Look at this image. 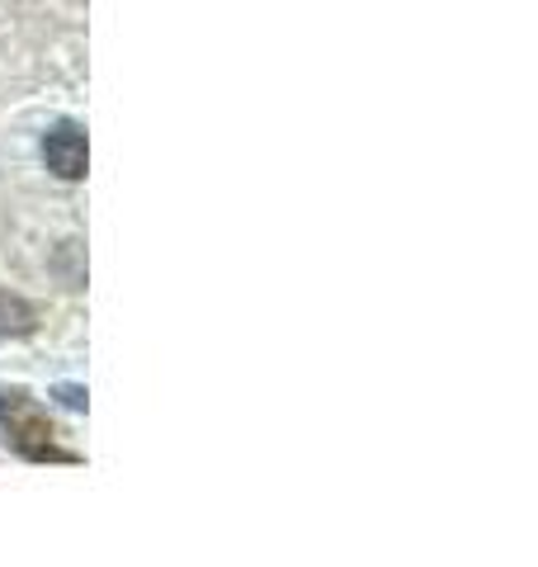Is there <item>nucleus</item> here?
I'll return each mask as SVG.
<instances>
[{
	"label": "nucleus",
	"instance_id": "f257e3e1",
	"mask_svg": "<svg viewBox=\"0 0 538 567\" xmlns=\"http://www.w3.org/2000/svg\"><path fill=\"white\" fill-rule=\"evenodd\" d=\"M0 440H6V450L24 454V458H71L66 450H58V425L48 421V412H39V402L29 393H0Z\"/></svg>",
	"mask_w": 538,
	"mask_h": 567
},
{
	"label": "nucleus",
	"instance_id": "f03ea898",
	"mask_svg": "<svg viewBox=\"0 0 538 567\" xmlns=\"http://www.w3.org/2000/svg\"><path fill=\"white\" fill-rule=\"evenodd\" d=\"M43 162L48 171L58 175V181H81L85 175V162H90V147H85V128L81 123H52V128L43 133Z\"/></svg>",
	"mask_w": 538,
	"mask_h": 567
},
{
	"label": "nucleus",
	"instance_id": "7ed1b4c3",
	"mask_svg": "<svg viewBox=\"0 0 538 567\" xmlns=\"http://www.w3.org/2000/svg\"><path fill=\"white\" fill-rule=\"evenodd\" d=\"M33 327H39V308H33L24 293L0 289V341H14V336H29Z\"/></svg>",
	"mask_w": 538,
	"mask_h": 567
},
{
	"label": "nucleus",
	"instance_id": "20e7f679",
	"mask_svg": "<svg viewBox=\"0 0 538 567\" xmlns=\"http://www.w3.org/2000/svg\"><path fill=\"white\" fill-rule=\"evenodd\" d=\"M52 398H58L62 406H71V412H85V388L81 383H58V388H52Z\"/></svg>",
	"mask_w": 538,
	"mask_h": 567
}]
</instances>
